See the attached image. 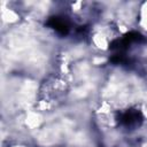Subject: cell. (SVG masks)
<instances>
[{
    "instance_id": "6da1fadb",
    "label": "cell",
    "mask_w": 147,
    "mask_h": 147,
    "mask_svg": "<svg viewBox=\"0 0 147 147\" xmlns=\"http://www.w3.org/2000/svg\"><path fill=\"white\" fill-rule=\"evenodd\" d=\"M118 121L122 125L126 127H132V126L139 125L142 122V115L137 109H129L125 113L119 115Z\"/></svg>"
},
{
    "instance_id": "277c9868",
    "label": "cell",
    "mask_w": 147,
    "mask_h": 147,
    "mask_svg": "<svg viewBox=\"0 0 147 147\" xmlns=\"http://www.w3.org/2000/svg\"><path fill=\"white\" fill-rule=\"evenodd\" d=\"M110 61L115 64H118V63H126L127 62V59L126 56L124 55V53H115L111 57H110Z\"/></svg>"
},
{
    "instance_id": "3957f363",
    "label": "cell",
    "mask_w": 147,
    "mask_h": 147,
    "mask_svg": "<svg viewBox=\"0 0 147 147\" xmlns=\"http://www.w3.org/2000/svg\"><path fill=\"white\" fill-rule=\"evenodd\" d=\"M123 39H124L129 45H131L132 42H141V41L145 40L144 36L140 34L139 32H136V31H131V32L126 33V34L123 37Z\"/></svg>"
},
{
    "instance_id": "7a4b0ae2",
    "label": "cell",
    "mask_w": 147,
    "mask_h": 147,
    "mask_svg": "<svg viewBox=\"0 0 147 147\" xmlns=\"http://www.w3.org/2000/svg\"><path fill=\"white\" fill-rule=\"evenodd\" d=\"M46 24L49 28H52L53 30H55L61 36L68 34L69 29H70L68 21L64 17H61V16H52V17H49Z\"/></svg>"
}]
</instances>
